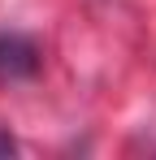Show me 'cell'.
<instances>
[{"instance_id": "1", "label": "cell", "mask_w": 156, "mask_h": 160, "mask_svg": "<svg viewBox=\"0 0 156 160\" xmlns=\"http://www.w3.org/2000/svg\"><path fill=\"white\" fill-rule=\"evenodd\" d=\"M35 69H39V48L22 35H0V78H30Z\"/></svg>"}]
</instances>
